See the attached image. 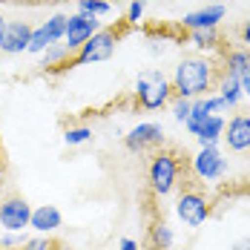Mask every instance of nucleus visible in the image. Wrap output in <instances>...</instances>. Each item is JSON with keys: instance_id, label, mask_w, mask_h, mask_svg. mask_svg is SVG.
Returning <instances> with one entry per match:
<instances>
[{"instance_id": "1", "label": "nucleus", "mask_w": 250, "mask_h": 250, "mask_svg": "<svg viewBox=\"0 0 250 250\" xmlns=\"http://www.w3.org/2000/svg\"><path fill=\"white\" fill-rule=\"evenodd\" d=\"M219 72H222V66L213 63L207 55H184L170 75L173 95L187 101L204 98V95H210V89H216Z\"/></svg>"}, {"instance_id": "2", "label": "nucleus", "mask_w": 250, "mask_h": 250, "mask_svg": "<svg viewBox=\"0 0 250 250\" xmlns=\"http://www.w3.org/2000/svg\"><path fill=\"white\" fill-rule=\"evenodd\" d=\"M184 158L175 150H155L147 164V187L155 199H170L181 190Z\"/></svg>"}, {"instance_id": "3", "label": "nucleus", "mask_w": 250, "mask_h": 250, "mask_svg": "<svg viewBox=\"0 0 250 250\" xmlns=\"http://www.w3.org/2000/svg\"><path fill=\"white\" fill-rule=\"evenodd\" d=\"M132 92H135L138 109H144V112H158V109L170 106V101L175 98L170 78L164 75L161 69H155V66L135 78V89Z\"/></svg>"}, {"instance_id": "4", "label": "nucleus", "mask_w": 250, "mask_h": 250, "mask_svg": "<svg viewBox=\"0 0 250 250\" xmlns=\"http://www.w3.org/2000/svg\"><path fill=\"white\" fill-rule=\"evenodd\" d=\"M121 32L124 29H115V26H101L98 32L72 55L69 66H92V63H104L109 61L115 49H118V41H121Z\"/></svg>"}, {"instance_id": "5", "label": "nucleus", "mask_w": 250, "mask_h": 250, "mask_svg": "<svg viewBox=\"0 0 250 250\" xmlns=\"http://www.w3.org/2000/svg\"><path fill=\"white\" fill-rule=\"evenodd\" d=\"M173 213H175V219H178L184 227L199 230V227L213 216V204H210V199H207L201 190L187 187V190H178L175 204H173Z\"/></svg>"}, {"instance_id": "6", "label": "nucleus", "mask_w": 250, "mask_h": 250, "mask_svg": "<svg viewBox=\"0 0 250 250\" xmlns=\"http://www.w3.org/2000/svg\"><path fill=\"white\" fill-rule=\"evenodd\" d=\"M227 167H230V161H227L222 147H199L190 155V173L204 184L222 181L227 175Z\"/></svg>"}, {"instance_id": "7", "label": "nucleus", "mask_w": 250, "mask_h": 250, "mask_svg": "<svg viewBox=\"0 0 250 250\" xmlns=\"http://www.w3.org/2000/svg\"><path fill=\"white\" fill-rule=\"evenodd\" d=\"M164 141H167V132H164V126L155 124V121H141V124H135L132 129L124 132V147L132 155H144V152L161 150Z\"/></svg>"}, {"instance_id": "8", "label": "nucleus", "mask_w": 250, "mask_h": 250, "mask_svg": "<svg viewBox=\"0 0 250 250\" xmlns=\"http://www.w3.org/2000/svg\"><path fill=\"white\" fill-rule=\"evenodd\" d=\"M32 219V204L23 196H6L0 199V227L6 233H26Z\"/></svg>"}, {"instance_id": "9", "label": "nucleus", "mask_w": 250, "mask_h": 250, "mask_svg": "<svg viewBox=\"0 0 250 250\" xmlns=\"http://www.w3.org/2000/svg\"><path fill=\"white\" fill-rule=\"evenodd\" d=\"M63 32H66V15H52L49 21L32 29V41H29V55H43V52L61 43L63 41Z\"/></svg>"}, {"instance_id": "10", "label": "nucleus", "mask_w": 250, "mask_h": 250, "mask_svg": "<svg viewBox=\"0 0 250 250\" xmlns=\"http://www.w3.org/2000/svg\"><path fill=\"white\" fill-rule=\"evenodd\" d=\"M101 29V21L98 18H89V15H81V12H75V15H66V32H63V46L75 55L95 32Z\"/></svg>"}, {"instance_id": "11", "label": "nucleus", "mask_w": 250, "mask_h": 250, "mask_svg": "<svg viewBox=\"0 0 250 250\" xmlns=\"http://www.w3.org/2000/svg\"><path fill=\"white\" fill-rule=\"evenodd\" d=\"M222 144L230 152H250V115L248 112H236V115L227 118Z\"/></svg>"}, {"instance_id": "12", "label": "nucleus", "mask_w": 250, "mask_h": 250, "mask_svg": "<svg viewBox=\"0 0 250 250\" xmlns=\"http://www.w3.org/2000/svg\"><path fill=\"white\" fill-rule=\"evenodd\" d=\"M225 21V3H210L204 9L187 12L181 18V29L184 32H199V29H219V23Z\"/></svg>"}, {"instance_id": "13", "label": "nucleus", "mask_w": 250, "mask_h": 250, "mask_svg": "<svg viewBox=\"0 0 250 250\" xmlns=\"http://www.w3.org/2000/svg\"><path fill=\"white\" fill-rule=\"evenodd\" d=\"M29 41H32V26L26 21H9L3 43H0V52L3 55H23L29 49Z\"/></svg>"}, {"instance_id": "14", "label": "nucleus", "mask_w": 250, "mask_h": 250, "mask_svg": "<svg viewBox=\"0 0 250 250\" xmlns=\"http://www.w3.org/2000/svg\"><path fill=\"white\" fill-rule=\"evenodd\" d=\"M63 227V216L55 204H41V207H32V219H29V230H35L38 236H49L55 230Z\"/></svg>"}, {"instance_id": "15", "label": "nucleus", "mask_w": 250, "mask_h": 250, "mask_svg": "<svg viewBox=\"0 0 250 250\" xmlns=\"http://www.w3.org/2000/svg\"><path fill=\"white\" fill-rule=\"evenodd\" d=\"M216 95L225 101L230 109H239L245 104V92H242V81L230 72H219V81H216Z\"/></svg>"}, {"instance_id": "16", "label": "nucleus", "mask_w": 250, "mask_h": 250, "mask_svg": "<svg viewBox=\"0 0 250 250\" xmlns=\"http://www.w3.org/2000/svg\"><path fill=\"white\" fill-rule=\"evenodd\" d=\"M225 124H227L225 115H210V118L199 126V132H196L193 138L199 141V147H219V144H222V135H225Z\"/></svg>"}, {"instance_id": "17", "label": "nucleus", "mask_w": 250, "mask_h": 250, "mask_svg": "<svg viewBox=\"0 0 250 250\" xmlns=\"http://www.w3.org/2000/svg\"><path fill=\"white\" fill-rule=\"evenodd\" d=\"M41 58H43V63H41V66H43L46 72H66V69H72V66H69L72 52L66 49L63 43H55V46H49V49L43 52Z\"/></svg>"}, {"instance_id": "18", "label": "nucleus", "mask_w": 250, "mask_h": 250, "mask_svg": "<svg viewBox=\"0 0 250 250\" xmlns=\"http://www.w3.org/2000/svg\"><path fill=\"white\" fill-rule=\"evenodd\" d=\"M250 69V49L245 46H236V49L225 52V58H222V72H230V75H242V72H248Z\"/></svg>"}, {"instance_id": "19", "label": "nucleus", "mask_w": 250, "mask_h": 250, "mask_svg": "<svg viewBox=\"0 0 250 250\" xmlns=\"http://www.w3.org/2000/svg\"><path fill=\"white\" fill-rule=\"evenodd\" d=\"M150 245L152 250H173L175 248V230L170 222H155V225L150 227Z\"/></svg>"}, {"instance_id": "20", "label": "nucleus", "mask_w": 250, "mask_h": 250, "mask_svg": "<svg viewBox=\"0 0 250 250\" xmlns=\"http://www.w3.org/2000/svg\"><path fill=\"white\" fill-rule=\"evenodd\" d=\"M187 38H190V43L201 52H216L222 46V35H219V29H199V32H187Z\"/></svg>"}, {"instance_id": "21", "label": "nucleus", "mask_w": 250, "mask_h": 250, "mask_svg": "<svg viewBox=\"0 0 250 250\" xmlns=\"http://www.w3.org/2000/svg\"><path fill=\"white\" fill-rule=\"evenodd\" d=\"M92 126L89 124H72L63 129V144L66 147H83V144H89L92 141Z\"/></svg>"}, {"instance_id": "22", "label": "nucleus", "mask_w": 250, "mask_h": 250, "mask_svg": "<svg viewBox=\"0 0 250 250\" xmlns=\"http://www.w3.org/2000/svg\"><path fill=\"white\" fill-rule=\"evenodd\" d=\"M75 6L81 15H89V18H106L112 12L109 0H75Z\"/></svg>"}, {"instance_id": "23", "label": "nucleus", "mask_w": 250, "mask_h": 250, "mask_svg": "<svg viewBox=\"0 0 250 250\" xmlns=\"http://www.w3.org/2000/svg\"><path fill=\"white\" fill-rule=\"evenodd\" d=\"M207 118H210V115H207V109H204V101L201 98H196L193 101V109H190V118H187V132H190V135H196V132H199V126L204 124V121H207Z\"/></svg>"}, {"instance_id": "24", "label": "nucleus", "mask_w": 250, "mask_h": 250, "mask_svg": "<svg viewBox=\"0 0 250 250\" xmlns=\"http://www.w3.org/2000/svg\"><path fill=\"white\" fill-rule=\"evenodd\" d=\"M170 109H173V118L178 124H187V118H190V109H193V101L187 98H173L170 101Z\"/></svg>"}, {"instance_id": "25", "label": "nucleus", "mask_w": 250, "mask_h": 250, "mask_svg": "<svg viewBox=\"0 0 250 250\" xmlns=\"http://www.w3.org/2000/svg\"><path fill=\"white\" fill-rule=\"evenodd\" d=\"M204 109H207V115H225L227 118V112H230V106H227L225 101L219 98V95H216V92H213V95H204Z\"/></svg>"}, {"instance_id": "26", "label": "nucleus", "mask_w": 250, "mask_h": 250, "mask_svg": "<svg viewBox=\"0 0 250 250\" xmlns=\"http://www.w3.org/2000/svg\"><path fill=\"white\" fill-rule=\"evenodd\" d=\"M144 9H147V3H144V0H129V6H126V15H124L126 26H138V23H141V18H144Z\"/></svg>"}, {"instance_id": "27", "label": "nucleus", "mask_w": 250, "mask_h": 250, "mask_svg": "<svg viewBox=\"0 0 250 250\" xmlns=\"http://www.w3.org/2000/svg\"><path fill=\"white\" fill-rule=\"evenodd\" d=\"M26 242V233H6L0 236V250H21Z\"/></svg>"}, {"instance_id": "28", "label": "nucleus", "mask_w": 250, "mask_h": 250, "mask_svg": "<svg viewBox=\"0 0 250 250\" xmlns=\"http://www.w3.org/2000/svg\"><path fill=\"white\" fill-rule=\"evenodd\" d=\"M21 250H55V242H52L49 236H38V233H35V236H29L23 242Z\"/></svg>"}, {"instance_id": "29", "label": "nucleus", "mask_w": 250, "mask_h": 250, "mask_svg": "<svg viewBox=\"0 0 250 250\" xmlns=\"http://www.w3.org/2000/svg\"><path fill=\"white\" fill-rule=\"evenodd\" d=\"M239 41H242L245 49H250V18L242 23V29H239Z\"/></svg>"}, {"instance_id": "30", "label": "nucleus", "mask_w": 250, "mask_h": 250, "mask_svg": "<svg viewBox=\"0 0 250 250\" xmlns=\"http://www.w3.org/2000/svg\"><path fill=\"white\" fill-rule=\"evenodd\" d=\"M239 81H242V92H245V101L250 104V69H248V72H242V75H239Z\"/></svg>"}, {"instance_id": "31", "label": "nucleus", "mask_w": 250, "mask_h": 250, "mask_svg": "<svg viewBox=\"0 0 250 250\" xmlns=\"http://www.w3.org/2000/svg\"><path fill=\"white\" fill-rule=\"evenodd\" d=\"M118 250H141V248H138V242H135V239H129V236H124V239L118 242Z\"/></svg>"}, {"instance_id": "32", "label": "nucleus", "mask_w": 250, "mask_h": 250, "mask_svg": "<svg viewBox=\"0 0 250 250\" xmlns=\"http://www.w3.org/2000/svg\"><path fill=\"white\" fill-rule=\"evenodd\" d=\"M150 52H152V55H164V52H167L164 41H150Z\"/></svg>"}, {"instance_id": "33", "label": "nucleus", "mask_w": 250, "mask_h": 250, "mask_svg": "<svg viewBox=\"0 0 250 250\" xmlns=\"http://www.w3.org/2000/svg\"><path fill=\"white\" fill-rule=\"evenodd\" d=\"M233 250H250V236H245V239H239V242L233 245Z\"/></svg>"}, {"instance_id": "34", "label": "nucleus", "mask_w": 250, "mask_h": 250, "mask_svg": "<svg viewBox=\"0 0 250 250\" xmlns=\"http://www.w3.org/2000/svg\"><path fill=\"white\" fill-rule=\"evenodd\" d=\"M6 23H9V21L0 15V43H3V35H6Z\"/></svg>"}, {"instance_id": "35", "label": "nucleus", "mask_w": 250, "mask_h": 250, "mask_svg": "<svg viewBox=\"0 0 250 250\" xmlns=\"http://www.w3.org/2000/svg\"><path fill=\"white\" fill-rule=\"evenodd\" d=\"M3 178H6V167H3V158H0V187H3Z\"/></svg>"}, {"instance_id": "36", "label": "nucleus", "mask_w": 250, "mask_h": 250, "mask_svg": "<svg viewBox=\"0 0 250 250\" xmlns=\"http://www.w3.org/2000/svg\"><path fill=\"white\" fill-rule=\"evenodd\" d=\"M210 3H225V0H210Z\"/></svg>"}]
</instances>
